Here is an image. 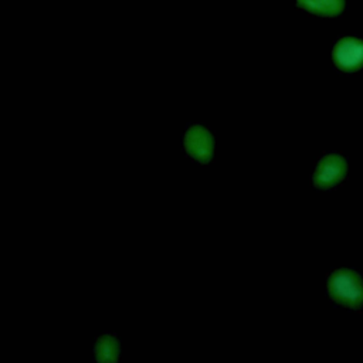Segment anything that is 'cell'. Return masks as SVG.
<instances>
[{
	"instance_id": "obj_1",
	"label": "cell",
	"mask_w": 363,
	"mask_h": 363,
	"mask_svg": "<svg viewBox=\"0 0 363 363\" xmlns=\"http://www.w3.org/2000/svg\"><path fill=\"white\" fill-rule=\"evenodd\" d=\"M330 298L339 305L360 309L363 306V281L352 269H336L328 281Z\"/></svg>"
},
{
	"instance_id": "obj_2",
	"label": "cell",
	"mask_w": 363,
	"mask_h": 363,
	"mask_svg": "<svg viewBox=\"0 0 363 363\" xmlns=\"http://www.w3.org/2000/svg\"><path fill=\"white\" fill-rule=\"evenodd\" d=\"M347 174L346 159L340 155L322 157L313 173V184L319 189H330L339 184Z\"/></svg>"
},
{
	"instance_id": "obj_3",
	"label": "cell",
	"mask_w": 363,
	"mask_h": 363,
	"mask_svg": "<svg viewBox=\"0 0 363 363\" xmlns=\"http://www.w3.org/2000/svg\"><path fill=\"white\" fill-rule=\"evenodd\" d=\"M335 65L342 71H356L363 67V40L354 37L340 38L332 51Z\"/></svg>"
},
{
	"instance_id": "obj_4",
	"label": "cell",
	"mask_w": 363,
	"mask_h": 363,
	"mask_svg": "<svg viewBox=\"0 0 363 363\" xmlns=\"http://www.w3.org/2000/svg\"><path fill=\"white\" fill-rule=\"evenodd\" d=\"M184 149L197 162L207 163L214 155V138L201 125H193L184 135Z\"/></svg>"
},
{
	"instance_id": "obj_5",
	"label": "cell",
	"mask_w": 363,
	"mask_h": 363,
	"mask_svg": "<svg viewBox=\"0 0 363 363\" xmlns=\"http://www.w3.org/2000/svg\"><path fill=\"white\" fill-rule=\"evenodd\" d=\"M121 354V342L112 332H102L94 337L92 356L98 363H116Z\"/></svg>"
},
{
	"instance_id": "obj_6",
	"label": "cell",
	"mask_w": 363,
	"mask_h": 363,
	"mask_svg": "<svg viewBox=\"0 0 363 363\" xmlns=\"http://www.w3.org/2000/svg\"><path fill=\"white\" fill-rule=\"evenodd\" d=\"M298 6L319 16L333 17L343 11L345 0H298Z\"/></svg>"
}]
</instances>
